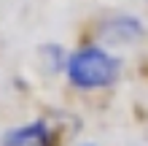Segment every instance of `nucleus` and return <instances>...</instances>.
<instances>
[{
	"mask_svg": "<svg viewBox=\"0 0 148 146\" xmlns=\"http://www.w3.org/2000/svg\"><path fill=\"white\" fill-rule=\"evenodd\" d=\"M121 76V60L100 46L78 49L67 57V79L81 89H105Z\"/></svg>",
	"mask_w": 148,
	"mask_h": 146,
	"instance_id": "1",
	"label": "nucleus"
},
{
	"mask_svg": "<svg viewBox=\"0 0 148 146\" xmlns=\"http://www.w3.org/2000/svg\"><path fill=\"white\" fill-rule=\"evenodd\" d=\"M143 22L135 19V16H116L105 24L102 35H105L110 44H135V41L143 38Z\"/></svg>",
	"mask_w": 148,
	"mask_h": 146,
	"instance_id": "2",
	"label": "nucleus"
},
{
	"mask_svg": "<svg viewBox=\"0 0 148 146\" xmlns=\"http://www.w3.org/2000/svg\"><path fill=\"white\" fill-rule=\"evenodd\" d=\"M46 141H49L46 122H32V125H24V127L5 133L3 146H46Z\"/></svg>",
	"mask_w": 148,
	"mask_h": 146,
	"instance_id": "3",
	"label": "nucleus"
}]
</instances>
